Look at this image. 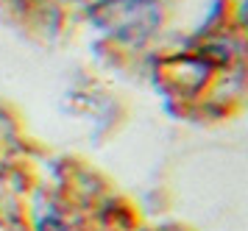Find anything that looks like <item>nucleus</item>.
<instances>
[{
    "label": "nucleus",
    "mask_w": 248,
    "mask_h": 231,
    "mask_svg": "<svg viewBox=\"0 0 248 231\" xmlns=\"http://www.w3.org/2000/svg\"><path fill=\"white\" fill-rule=\"evenodd\" d=\"M95 20L123 39H145L159 22V9L151 0H109L95 9Z\"/></svg>",
    "instance_id": "nucleus-1"
}]
</instances>
